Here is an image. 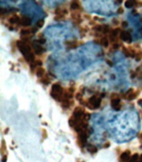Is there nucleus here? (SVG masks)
<instances>
[{
	"label": "nucleus",
	"mask_w": 142,
	"mask_h": 162,
	"mask_svg": "<svg viewBox=\"0 0 142 162\" xmlns=\"http://www.w3.org/2000/svg\"><path fill=\"white\" fill-rule=\"evenodd\" d=\"M17 47L19 49V51L22 53V54L25 58V60H26L27 62H29V63H32V62H35V61H34V58H35L34 54L32 53L31 48H30L29 45H28V43L23 42L22 40L21 41L19 40L17 42Z\"/></svg>",
	"instance_id": "1"
},
{
	"label": "nucleus",
	"mask_w": 142,
	"mask_h": 162,
	"mask_svg": "<svg viewBox=\"0 0 142 162\" xmlns=\"http://www.w3.org/2000/svg\"><path fill=\"white\" fill-rule=\"evenodd\" d=\"M63 93H64L63 88L62 87V86L59 83H54L52 86V90L50 95L56 101L62 102V99H63Z\"/></svg>",
	"instance_id": "2"
},
{
	"label": "nucleus",
	"mask_w": 142,
	"mask_h": 162,
	"mask_svg": "<svg viewBox=\"0 0 142 162\" xmlns=\"http://www.w3.org/2000/svg\"><path fill=\"white\" fill-rule=\"evenodd\" d=\"M32 46H33V48L35 52V53L37 55H41L45 52V49L42 47V44H40L38 42V40H34L33 42H32Z\"/></svg>",
	"instance_id": "3"
},
{
	"label": "nucleus",
	"mask_w": 142,
	"mask_h": 162,
	"mask_svg": "<svg viewBox=\"0 0 142 162\" xmlns=\"http://www.w3.org/2000/svg\"><path fill=\"white\" fill-rule=\"evenodd\" d=\"M88 102L91 104V106H93V107L95 109H97L100 107L101 104V97H97L96 96H92L89 98Z\"/></svg>",
	"instance_id": "4"
},
{
	"label": "nucleus",
	"mask_w": 142,
	"mask_h": 162,
	"mask_svg": "<svg viewBox=\"0 0 142 162\" xmlns=\"http://www.w3.org/2000/svg\"><path fill=\"white\" fill-rule=\"evenodd\" d=\"M120 38L122 41L128 43H131V42H132V36L129 31H121V32L120 33Z\"/></svg>",
	"instance_id": "5"
},
{
	"label": "nucleus",
	"mask_w": 142,
	"mask_h": 162,
	"mask_svg": "<svg viewBox=\"0 0 142 162\" xmlns=\"http://www.w3.org/2000/svg\"><path fill=\"white\" fill-rule=\"evenodd\" d=\"M121 31H120V28H116V29H113L111 30V32H110V35H109V37H110V41H111L112 43H115L116 42V40H117V36L118 34L120 33Z\"/></svg>",
	"instance_id": "6"
},
{
	"label": "nucleus",
	"mask_w": 142,
	"mask_h": 162,
	"mask_svg": "<svg viewBox=\"0 0 142 162\" xmlns=\"http://www.w3.org/2000/svg\"><path fill=\"white\" fill-rule=\"evenodd\" d=\"M130 151L129 150L124 151L123 153H121V155L120 156L119 161L120 162H129L130 159Z\"/></svg>",
	"instance_id": "7"
},
{
	"label": "nucleus",
	"mask_w": 142,
	"mask_h": 162,
	"mask_svg": "<svg viewBox=\"0 0 142 162\" xmlns=\"http://www.w3.org/2000/svg\"><path fill=\"white\" fill-rule=\"evenodd\" d=\"M85 114V111H84L83 108L80 107H77L73 111V116L78 118V119H82V116Z\"/></svg>",
	"instance_id": "8"
},
{
	"label": "nucleus",
	"mask_w": 142,
	"mask_h": 162,
	"mask_svg": "<svg viewBox=\"0 0 142 162\" xmlns=\"http://www.w3.org/2000/svg\"><path fill=\"white\" fill-rule=\"evenodd\" d=\"M82 119H78V118H77V117H75V116H72L70 117L69 120H68V123H69L70 126L75 128V127H76L78 125L81 121H82Z\"/></svg>",
	"instance_id": "9"
},
{
	"label": "nucleus",
	"mask_w": 142,
	"mask_h": 162,
	"mask_svg": "<svg viewBox=\"0 0 142 162\" xmlns=\"http://www.w3.org/2000/svg\"><path fill=\"white\" fill-rule=\"evenodd\" d=\"M65 43H66V47H67V48H69V49H74V48H77V47L79 46V44H80L77 40H67Z\"/></svg>",
	"instance_id": "10"
},
{
	"label": "nucleus",
	"mask_w": 142,
	"mask_h": 162,
	"mask_svg": "<svg viewBox=\"0 0 142 162\" xmlns=\"http://www.w3.org/2000/svg\"><path fill=\"white\" fill-rule=\"evenodd\" d=\"M33 23V20L31 18L28 17H23L21 18L20 23H19L18 25H21V26H24V27H28L30 26V25Z\"/></svg>",
	"instance_id": "11"
},
{
	"label": "nucleus",
	"mask_w": 142,
	"mask_h": 162,
	"mask_svg": "<svg viewBox=\"0 0 142 162\" xmlns=\"http://www.w3.org/2000/svg\"><path fill=\"white\" fill-rule=\"evenodd\" d=\"M62 108H64V109H68L70 107H71L72 104H74V102L73 101H71V100H67V99H62Z\"/></svg>",
	"instance_id": "12"
},
{
	"label": "nucleus",
	"mask_w": 142,
	"mask_h": 162,
	"mask_svg": "<svg viewBox=\"0 0 142 162\" xmlns=\"http://www.w3.org/2000/svg\"><path fill=\"white\" fill-rule=\"evenodd\" d=\"M20 20L21 18H19V16L18 15H12V17H10L9 18H8V22H9L10 24H19V23H20Z\"/></svg>",
	"instance_id": "13"
},
{
	"label": "nucleus",
	"mask_w": 142,
	"mask_h": 162,
	"mask_svg": "<svg viewBox=\"0 0 142 162\" xmlns=\"http://www.w3.org/2000/svg\"><path fill=\"white\" fill-rule=\"evenodd\" d=\"M86 148H87L88 152H90L91 154H95V153L97 152V147L96 145H92V144H87Z\"/></svg>",
	"instance_id": "14"
},
{
	"label": "nucleus",
	"mask_w": 142,
	"mask_h": 162,
	"mask_svg": "<svg viewBox=\"0 0 142 162\" xmlns=\"http://www.w3.org/2000/svg\"><path fill=\"white\" fill-rule=\"evenodd\" d=\"M54 13L56 14V16L58 15H62V16H66L68 13V11L66 8H56Z\"/></svg>",
	"instance_id": "15"
},
{
	"label": "nucleus",
	"mask_w": 142,
	"mask_h": 162,
	"mask_svg": "<svg viewBox=\"0 0 142 162\" xmlns=\"http://www.w3.org/2000/svg\"><path fill=\"white\" fill-rule=\"evenodd\" d=\"M139 93H140L139 91H133V92H131L130 94H129L128 96H126V98H125V99H126L127 101H132V100L136 99V97L138 96Z\"/></svg>",
	"instance_id": "16"
},
{
	"label": "nucleus",
	"mask_w": 142,
	"mask_h": 162,
	"mask_svg": "<svg viewBox=\"0 0 142 162\" xmlns=\"http://www.w3.org/2000/svg\"><path fill=\"white\" fill-rule=\"evenodd\" d=\"M70 7H71V10L76 11V10L80 8V3H79L78 1H76V0H74V1H71V6H70Z\"/></svg>",
	"instance_id": "17"
},
{
	"label": "nucleus",
	"mask_w": 142,
	"mask_h": 162,
	"mask_svg": "<svg viewBox=\"0 0 142 162\" xmlns=\"http://www.w3.org/2000/svg\"><path fill=\"white\" fill-rule=\"evenodd\" d=\"M36 75H37V77H39V78L43 77V76L45 75V69L42 67L37 68V70H36Z\"/></svg>",
	"instance_id": "18"
},
{
	"label": "nucleus",
	"mask_w": 142,
	"mask_h": 162,
	"mask_svg": "<svg viewBox=\"0 0 142 162\" xmlns=\"http://www.w3.org/2000/svg\"><path fill=\"white\" fill-rule=\"evenodd\" d=\"M39 82H40L41 83L44 84V85L47 86L48 84L51 83V79H50L49 77H47V76H46V77H42V78H41L40 80H39Z\"/></svg>",
	"instance_id": "19"
},
{
	"label": "nucleus",
	"mask_w": 142,
	"mask_h": 162,
	"mask_svg": "<svg viewBox=\"0 0 142 162\" xmlns=\"http://www.w3.org/2000/svg\"><path fill=\"white\" fill-rule=\"evenodd\" d=\"M92 30L96 32H102L103 31V25L102 24H96L92 28Z\"/></svg>",
	"instance_id": "20"
},
{
	"label": "nucleus",
	"mask_w": 142,
	"mask_h": 162,
	"mask_svg": "<svg viewBox=\"0 0 142 162\" xmlns=\"http://www.w3.org/2000/svg\"><path fill=\"white\" fill-rule=\"evenodd\" d=\"M71 18L73 21L82 18H81V13L79 12H73L71 14Z\"/></svg>",
	"instance_id": "21"
},
{
	"label": "nucleus",
	"mask_w": 142,
	"mask_h": 162,
	"mask_svg": "<svg viewBox=\"0 0 142 162\" xmlns=\"http://www.w3.org/2000/svg\"><path fill=\"white\" fill-rule=\"evenodd\" d=\"M101 44L102 45V46L104 47V48H107L109 45V41H108V38H107L106 37H105L104 36L103 37H102L101 39Z\"/></svg>",
	"instance_id": "22"
},
{
	"label": "nucleus",
	"mask_w": 142,
	"mask_h": 162,
	"mask_svg": "<svg viewBox=\"0 0 142 162\" xmlns=\"http://www.w3.org/2000/svg\"><path fill=\"white\" fill-rule=\"evenodd\" d=\"M122 53H123L124 55H125V57H131L130 49L127 48H125V47H123V48H122Z\"/></svg>",
	"instance_id": "23"
},
{
	"label": "nucleus",
	"mask_w": 142,
	"mask_h": 162,
	"mask_svg": "<svg viewBox=\"0 0 142 162\" xmlns=\"http://www.w3.org/2000/svg\"><path fill=\"white\" fill-rule=\"evenodd\" d=\"M136 5V1H126L125 2V6L127 8H131Z\"/></svg>",
	"instance_id": "24"
},
{
	"label": "nucleus",
	"mask_w": 142,
	"mask_h": 162,
	"mask_svg": "<svg viewBox=\"0 0 142 162\" xmlns=\"http://www.w3.org/2000/svg\"><path fill=\"white\" fill-rule=\"evenodd\" d=\"M73 97V94L71 92H69L68 91H64L63 93V98L64 99H67V100H71V98Z\"/></svg>",
	"instance_id": "25"
},
{
	"label": "nucleus",
	"mask_w": 142,
	"mask_h": 162,
	"mask_svg": "<svg viewBox=\"0 0 142 162\" xmlns=\"http://www.w3.org/2000/svg\"><path fill=\"white\" fill-rule=\"evenodd\" d=\"M111 32V28H110L109 25L107 24H103V31H102V33L103 34H107Z\"/></svg>",
	"instance_id": "26"
},
{
	"label": "nucleus",
	"mask_w": 142,
	"mask_h": 162,
	"mask_svg": "<svg viewBox=\"0 0 142 162\" xmlns=\"http://www.w3.org/2000/svg\"><path fill=\"white\" fill-rule=\"evenodd\" d=\"M111 107H114L116 105H118V104H120V98H116V99H112L111 100Z\"/></svg>",
	"instance_id": "27"
},
{
	"label": "nucleus",
	"mask_w": 142,
	"mask_h": 162,
	"mask_svg": "<svg viewBox=\"0 0 142 162\" xmlns=\"http://www.w3.org/2000/svg\"><path fill=\"white\" fill-rule=\"evenodd\" d=\"M139 155L138 154H134L132 156L130 157V161H129V162H138V160H139Z\"/></svg>",
	"instance_id": "28"
},
{
	"label": "nucleus",
	"mask_w": 142,
	"mask_h": 162,
	"mask_svg": "<svg viewBox=\"0 0 142 162\" xmlns=\"http://www.w3.org/2000/svg\"><path fill=\"white\" fill-rule=\"evenodd\" d=\"M31 31L32 30H30V29H22L20 31V34L23 36H23H28L32 32Z\"/></svg>",
	"instance_id": "29"
},
{
	"label": "nucleus",
	"mask_w": 142,
	"mask_h": 162,
	"mask_svg": "<svg viewBox=\"0 0 142 162\" xmlns=\"http://www.w3.org/2000/svg\"><path fill=\"white\" fill-rule=\"evenodd\" d=\"M7 150V147H6V145H5V141L4 140H2V145H1V152L2 154H3L4 151Z\"/></svg>",
	"instance_id": "30"
},
{
	"label": "nucleus",
	"mask_w": 142,
	"mask_h": 162,
	"mask_svg": "<svg viewBox=\"0 0 142 162\" xmlns=\"http://www.w3.org/2000/svg\"><path fill=\"white\" fill-rule=\"evenodd\" d=\"M121 46V44L119 42H115V43H112V48L114 50H117L118 48H120V47Z\"/></svg>",
	"instance_id": "31"
},
{
	"label": "nucleus",
	"mask_w": 142,
	"mask_h": 162,
	"mask_svg": "<svg viewBox=\"0 0 142 162\" xmlns=\"http://www.w3.org/2000/svg\"><path fill=\"white\" fill-rule=\"evenodd\" d=\"M36 67H37V64L35 63V62L30 63V69H31V71L33 72L35 71V70H37V69H36Z\"/></svg>",
	"instance_id": "32"
},
{
	"label": "nucleus",
	"mask_w": 142,
	"mask_h": 162,
	"mask_svg": "<svg viewBox=\"0 0 142 162\" xmlns=\"http://www.w3.org/2000/svg\"><path fill=\"white\" fill-rule=\"evenodd\" d=\"M43 25H44V19H41V20L37 21V28H42Z\"/></svg>",
	"instance_id": "33"
},
{
	"label": "nucleus",
	"mask_w": 142,
	"mask_h": 162,
	"mask_svg": "<svg viewBox=\"0 0 142 162\" xmlns=\"http://www.w3.org/2000/svg\"><path fill=\"white\" fill-rule=\"evenodd\" d=\"M90 118H91V114H90V113H85L82 119H83L85 121H87V120H90Z\"/></svg>",
	"instance_id": "34"
},
{
	"label": "nucleus",
	"mask_w": 142,
	"mask_h": 162,
	"mask_svg": "<svg viewBox=\"0 0 142 162\" xmlns=\"http://www.w3.org/2000/svg\"><path fill=\"white\" fill-rule=\"evenodd\" d=\"M82 96H83V94H82L81 92H78L76 94V98L79 101V102H80V101L82 100Z\"/></svg>",
	"instance_id": "35"
},
{
	"label": "nucleus",
	"mask_w": 142,
	"mask_h": 162,
	"mask_svg": "<svg viewBox=\"0 0 142 162\" xmlns=\"http://www.w3.org/2000/svg\"><path fill=\"white\" fill-rule=\"evenodd\" d=\"M112 108L115 110V111H119L121 109V105H120V104H118V105H116V106H114V107H112Z\"/></svg>",
	"instance_id": "36"
},
{
	"label": "nucleus",
	"mask_w": 142,
	"mask_h": 162,
	"mask_svg": "<svg viewBox=\"0 0 142 162\" xmlns=\"http://www.w3.org/2000/svg\"><path fill=\"white\" fill-rule=\"evenodd\" d=\"M35 63L37 64V66H38L39 67H42V62L40 60V59H37V60H35Z\"/></svg>",
	"instance_id": "37"
},
{
	"label": "nucleus",
	"mask_w": 142,
	"mask_h": 162,
	"mask_svg": "<svg viewBox=\"0 0 142 162\" xmlns=\"http://www.w3.org/2000/svg\"><path fill=\"white\" fill-rule=\"evenodd\" d=\"M55 20L57 21H59V20H62V19L65 18V16H62V15H58V16H56V17L54 18Z\"/></svg>",
	"instance_id": "38"
},
{
	"label": "nucleus",
	"mask_w": 142,
	"mask_h": 162,
	"mask_svg": "<svg viewBox=\"0 0 142 162\" xmlns=\"http://www.w3.org/2000/svg\"><path fill=\"white\" fill-rule=\"evenodd\" d=\"M119 95L117 94V93L114 92L112 93V94L111 95V100H112V99H116V98H119Z\"/></svg>",
	"instance_id": "39"
},
{
	"label": "nucleus",
	"mask_w": 142,
	"mask_h": 162,
	"mask_svg": "<svg viewBox=\"0 0 142 162\" xmlns=\"http://www.w3.org/2000/svg\"><path fill=\"white\" fill-rule=\"evenodd\" d=\"M42 138H43V139H46V138L47 137V131L45 129L42 130Z\"/></svg>",
	"instance_id": "40"
},
{
	"label": "nucleus",
	"mask_w": 142,
	"mask_h": 162,
	"mask_svg": "<svg viewBox=\"0 0 142 162\" xmlns=\"http://www.w3.org/2000/svg\"><path fill=\"white\" fill-rule=\"evenodd\" d=\"M106 63L109 66H113V62L109 59H106Z\"/></svg>",
	"instance_id": "41"
},
{
	"label": "nucleus",
	"mask_w": 142,
	"mask_h": 162,
	"mask_svg": "<svg viewBox=\"0 0 142 162\" xmlns=\"http://www.w3.org/2000/svg\"><path fill=\"white\" fill-rule=\"evenodd\" d=\"M131 14L133 15V17H137V16H139V13H138L136 9H133L131 11Z\"/></svg>",
	"instance_id": "42"
},
{
	"label": "nucleus",
	"mask_w": 142,
	"mask_h": 162,
	"mask_svg": "<svg viewBox=\"0 0 142 162\" xmlns=\"http://www.w3.org/2000/svg\"><path fill=\"white\" fill-rule=\"evenodd\" d=\"M67 91H69V92H71V93H72V94H73V93L75 92V91H76V89H75L74 86H71V87L68 88Z\"/></svg>",
	"instance_id": "43"
},
{
	"label": "nucleus",
	"mask_w": 142,
	"mask_h": 162,
	"mask_svg": "<svg viewBox=\"0 0 142 162\" xmlns=\"http://www.w3.org/2000/svg\"><path fill=\"white\" fill-rule=\"evenodd\" d=\"M38 42L40 44H44V43H46V39L45 38H42V37H41V38L38 39Z\"/></svg>",
	"instance_id": "44"
},
{
	"label": "nucleus",
	"mask_w": 142,
	"mask_h": 162,
	"mask_svg": "<svg viewBox=\"0 0 142 162\" xmlns=\"http://www.w3.org/2000/svg\"><path fill=\"white\" fill-rule=\"evenodd\" d=\"M123 12H124L123 8H121V7L118 8V9H117V13L118 14H122V13H123Z\"/></svg>",
	"instance_id": "45"
},
{
	"label": "nucleus",
	"mask_w": 142,
	"mask_h": 162,
	"mask_svg": "<svg viewBox=\"0 0 142 162\" xmlns=\"http://www.w3.org/2000/svg\"><path fill=\"white\" fill-rule=\"evenodd\" d=\"M136 5L137 7H142V1H136Z\"/></svg>",
	"instance_id": "46"
},
{
	"label": "nucleus",
	"mask_w": 142,
	"mask_h": 162,
	"mask_svg": "<svg viewBox=\"0 0 142 162\" xmlns=\"http://www.w3.org/2000/svg\"><path fill=\"white\" fill-rule=\"evenodd\" d=\"M121 25H122V27L123 28H127L128 27V23L127 22H122V23H121Z\"/></svg>",
	"instance_id": "47"
},
{
	"label": "nucleus",
	"mask_w": 142,
	"mask_h": 162,
	"mask_svg": "<svg viewBox=\"0 0 142 162\" xmlns=\"http://www.w3.org/2000/svg\"><path fill=\"white\" fill-rule=\"evenodd\" d=\"M7 155H3V157H2V162H6L7 161Z\"/></svg>",
	"instance_id": "48"
},
{
	"label": "nucleus",
	"mask_w": 142,
	"mask_h": 162,
	"mask_svg": "<svg viewBox=\"0 0 142 162\" xmlns=\"http://www.w3.org/2000/svg\"><path fill=\"white\" fill-rule=\"evenodd\" d=\"M81 32H87L88 31V28L85 27V28H81Z\"/></svg>",
	"instance_id": "49"
},
{
	"label": "nucleus",
	"mask_w": 142,
	"mask_h": 162,
	"mask_svg": "<svg viewBox=\"0 0 142 162\" xmlns=\"http://www.w3.org/2000/svg\"><path fill=\"white\" fill-rule=\"evenodd\" d=\"M112 22H113V24H115V25H118V24H119V21H118L117 19H116V18H113Z\"/></svg>",
	"instance_id": "50"
},
{
	"label": "nucleus",
	"mask_w": 142,
	"mask_h": 162,
	"mask_svg": "<svg viewBox=\"0 0 142 162\" xmlns=\"http://www.w3.org/2000/svg\"><path fill=\"white\" fill-rule=\"evenodd\" d=\"M110 145H110V142L107 141V142H106V143H105V145H104L103 147H104V148H109Z\"/></svg>",
	"instance_id": "51"
},
{
	"label": "nucleus",
	"mask_w": 142,
	"mask_h": 162,
	"mask_svg": "<svg viewBox=\"0 0 142 162\" xmlns=\"http://www.w3.org/2000/svg\"><path fill=\"white\" fill-rule=\"evenodd\" d=\"M85 90H86V88L84 87V86H82V87H81V90H80V91H79V92H81V93H82V94H84V92H85V91H85Z\"/></svg>",
	"instance_id": "52"
},
{
	"label": "nucleus",
	"mask_w": 142,
	"mask_h": 162,
	"mask_svg": "<svg viewBox=\"0 0 142 162\" xmlns=\"http://www.w3.org/2000/svg\"><path fill=\"white\" fill-rule=\"evenodd\" d=\"M37 32V28H33V29H32V32H33V33H36Z\"/></svg>",
	"instance_id": "53"
},
{
	"label": "nucleus",
	"mask_w": 142,
	"mask_h": 162,
	"mask_svg": "<svg viewBox=\"0 0 142 162\" xmlns=\"http://www.w3.org/2000/svg\"><path fill=\"white\" fill-rule=\"evenodd\" d=\"M114 3H116V4H120L121 1H114Z\"/></svg>",
	"instance_id": "54"
},
{
	"label": "nucleus",
	"mask_w": 142,
	"mask_h": 162,
	"mask_svg": "<svg viewBox=\"0 0 142 162\" xmlns=\"http://www.w3.org/2000/svg\"><path fill=\"white\" fill-rule=\"evenodd\" d=\"M139 139L141 140H142V132L140 133V135H139Z\"/></svg>",
	"instance_id": "55"
},
{
	"label": "nucleus",
	"mask_w": 142,
	"mask_h": 162,
	"mask_svg": "<svg viewBox=\"0 0 142 162\" xmlns=\"http://www.w3.org/2000/svg\"><path fill=\"white\" fill-rule=\"evenodd\" d=\"M8 131H9V129H8V128L5 129V131H4V133H5V134H7V133L8 132Z\"/></svg>",
	"instance_id": "56"
},
{
	"label": "nucleus",
	"mask_w": 142,
	"mask_h": 162,
	"mask_svg": "<svg viewBox=\"0 0 142 162\" xmlns=\"http://www.w3.org/2000/svg\"><path fill=\"white\" fill-rule=\"evenodd\" d=\"M141 23H142V18H141Z\"/></svg>",
	"instance_id": "57"
},
{
	"label": "nucleus",
	"mask_w": 142,
	"mask_h": 162,
	"mask_svg": "<svg viewBox=\"0 0 142 162\" xmlns=\"http://www.w3.org/2000/svg\"><path fill=\"white\" fill-rule=\"evenodd\" d=\"M141 149H142V145H141Z\"/></svg>",
	"instance_id": "58"
}]
</instances>
